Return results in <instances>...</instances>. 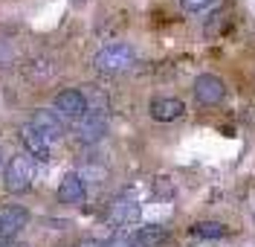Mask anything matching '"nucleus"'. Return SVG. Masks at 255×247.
I'll use <instances>...</instances> for the list:
<instances>
[{"mask_svg":"<svg viewBox=\"0 0 255 247\" xmlns=\"http://www.w3.org/2000/svg\"><path fill=\"white\" fill-rule=\"evenodd\" d=\"M183 111H186V105L177 96H157L151 102V116L157 122H174V119L183 116Z\"/></svg>","mask_w":255,"mask_h":247,"instance_id":"8","label":"nucleus"},{"mask_svg":"<svg viewBox=\"0 0 255 247\" xmlns=\"http://www.w3.org/2000/svg\"><path fill=\"white\" fill-rule=\"evenodd\" d=\"M29 224V213L23 207H3L0 210V242H12V236Z\"/></svg>","mask_w":255,"mask_h":247,"instance_id":"7","label":"nucleus"},{"mask_svg":"<svg viewBox=\"0 0 255 247\" xmlns=\"http://www.w3.org/2000/svg\"><path fill=\"white\" fill-rule=\"evenodd\" d=\"M79 247H105V245H99V242H93V239H84Z\"/></svg>","mask_w":255,"mask_h":247,"instance_id":"16","label":"nucleus"},{"mask_svg":"<svg viewBox=\"0 0 255 247\" xmlns=\"http://www.w3.org/2000/svg\"><path fill=\"white\" fill-rule=\"evenodd\" d=\"M180 3H183L186 12H206V9H212L218 0H180Z\"/></svg>","mask_w":255,"mask_h":247,"instance_id":"14","label":"nucleus"},{"mask_svg":"<svg viewBox=\"0 0 255 247\" xmlns=\"http://www.w3.org/2000/svg\"><path fill=\"white\" fill-rule=\"evenodd\" d=\"M52 111L61 116V119H81V116L87 114V96L81 90H76V87L61 90L55 96V108Z\"/></svg>","mask_w":255,"mask_h":247,"instance_id":"4","label":"nucleus"},{"mask_svg":"<svg viewBox=\"0 0 255 247\" xmlns=\"http://www.w3.org/2000/svg\"><path fill=\"white\" fill-rule=\"evenodd\" d=\"M29 125L41 134L47 143H55V140L64 134V119L55 114V111H49V108H38V111L32 114Z\"/></svg>","mask_w":255,"mask_h":247,"instance_id":"5","label":"nucleus"},{"mask_svg":"<svg viewBox=\"0 0 255 247\" xmlns=\"http://www.w3.org/2000/svg\"><path fill=\"white\" fill-rule=\"evenodd\" d=\"M133 61H136V52L130 44H111L96 52L93 67L105 76H116V73H125L128 67H133Z\"/></svg>","mask_w":255,"mask_h":247,"instance_id":"2","label":"nucleus"},{"mask_svg":"<svg viewBox=\"0 0 255 247\" xmlns=\"http://www.w3.org/2000/svg\"><path fill=\"white\" fill-rule=\"evenodd\" d=\"M0 247H15L12 242H0Z\"/></svg>","mask_w":255,"mask_h":247,"instance_id":"17","label":"nucleus"},{"mask_svg":"<svg viewBox=\"0 0 255 247\" xmlns=\"http://www.w3.org/2000/svg\"><path fill=\"white\" fill-rule=\"evenodd\" d=\"M165 239H168V230H165V227L148 224V227H139L130 242H133V247H159Z\"/></svg>","mask_w":255,"mask_h":247,"instance_id":"12","label":"nucleus"},{"mask_svg":"<svg viewBox=\"0 0 255 247\" xmlns=\"http://www.w3.org/2000/svg\"><path fill=\"white\" fill-rule=\"evenodd\" d=\"M108 131V116L105 111H87V114L79 119V125H76V137H79L81 143H96V140H102Z\"/></svg>","mask_w":255,"mask_h":247,"instance_id":"6","label":"nucleus"},{"mask_svg":"<svg viewBox=\"0 0 255 247\" xmlns=\"http://www.w3.org/2000/svg\"><path fill=\"white\" fill-rule=\"evenodd\" d=\"M17 247H29V245H17Z\"/></svg>","mask_w":255,"mask_h":247,"instance_id":"18","label":"nucleus"},{"mask_svg":"<svg viewBox=\"0 0 255 247\" xmlns=\"http://www.w3.org/2000/svg\"><path fill=\"white\" fill-rule=\"evenodd\" d=\"M105 247H133V242H130V239H125V236H119V239H111Z\"/></svg>","mask_w":255,"mask_h":247,"instance_id":"15","label":"nucleus"},{"mask_svg":"<svg viewBox=\"0 0 255 247\" xmlns=\"http://www.w3.org/2000/svg\"><path fill=\"white\" fill-rule=\"evenodd\" d=\"M35 181V163H32V157L26 151H17L15 157L6 163V172H3V186H6V192H12V195H20V192H26Z\"/></svg>","mask_w":255,"mask_h":247,"instance_id":"1","label":"nucleus"},{"mask_svg":"<svg viewBox=\"0 0 255 247\" xmlns=\"http://www.w3.org/2000/svg\"><path fill=\"white\" fill-rule=\"evenodd\" d=\"M194 96L200 105H221L223 96H226V84H223L221 76H215V73H203V76H197V82H194Z\"/></svg>","mask_w":255,"mask_h":247,"instance_id":"3","label":"nucleus"},{"mask_svg":"<svg viewBox=\"0 0 255 247\" xmlns=\"http://www.w3.org/2000/svg\"><path fill=\"white\" fill-rule=\"evenodd\" d=\"M20 140H23V146H26V154H29V157H35V160H47L49 157V143L32 128L29 122L20 128Z\"/></svg>","mask_w":255,"mask_h":247,"instance_id":"11","label":"nucleus"},{"mask_svg":"<svg viewBox=\"0 0 255 247\" xmlns=\"http://www.w3.org/2000/svg\"><path fill=\"white\" fill-rule=\"evenodd\" d=\"M111 221L113 224H119V227H125V224H136L139 221V204L133 201V198H116L111 204Z\"/></svg>","mask_w":255,"mask_h":247,"instance_id":"10","label":"nucleus"},{"mask_svg":"<svg viewBox=\"0 0 255 247\" xmlns=\"http://www.w3.org/2000/svg\"><path fill=\"white\" fill-rule=\"evenodd\" d=\"M0 163H3V154H0Z\"/></svg>","mask_w":255,"mask_h":247,"instance_id":"19","label":"nucleus"},{"mask_svg":"<svg viewBox=\"0 0 255 247\" xmlns=\"http://www.w3.org/2000/svg\"><path fill=\"white\" fill-rule=\"evenodd\" d=\"M191 236H197V239H226L229 230L223 227L221 221H197L191 227Z\"/></svg>","mask_w":255,"mask_h":247,"instance_id":"13","label":"nucleus"},{"mask_svg":"<svg viewBox=\"0 0 255 247\" xmlns=\"http://www.w3.org/2000/svg\"><path fill=\"white\" fill-rule=\"evenodd\" d=\"M87 195V186H84V178L76 175V172H70V175H64V181L58 183V201L61 204H81Z\"/></svg>","mask_w":255,"mask_h":247,"instance_id":"9","label":"nucleus"}]
</instances>
